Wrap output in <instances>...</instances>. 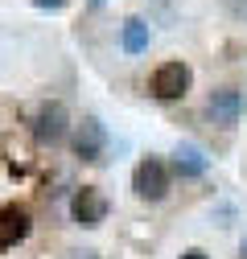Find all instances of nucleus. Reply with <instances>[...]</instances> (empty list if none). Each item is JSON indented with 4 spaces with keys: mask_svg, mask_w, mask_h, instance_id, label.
<instances>
[{
    "mask_svg": "<svg viewBox=\"0 0 247 259\" xmlns=\"http://www.w3.org/2000/svg\"><path fill=\"white\" fill-rule=\"evenodd\" d=\"M132 189H136V198H144V202H161L165 193H169V169H165V160L161 156H144L140 165L132 169Z\"/></svg>",
    "mask_w": 247,
    "mask_h": 259,
    "instance_id": "obj_1",
    "label": "nucleus"
},
{
    "mask_svg": "<svg viewBox=\"0 0 247 259\" xmlns=\"http://www.w3.org/2000/svg\"><path fill=\"white\" fill-rule=\"evenodd\" d=\"M70 218L78 222V226H99L103 218H107V198L95 189V185H78L74 189V198H70Z\"/></svg>",
    "mask_w": 247,
    "mask_h": 259,
    "instance_id": "obj_2",
    "label": "nucleus"
},
{
    "mask_svg": "<svg viewBox=\"0 0 247 259\" xmlns=\"http://www.w3.org/2000/svg\"><path fill=\"white\" fill-rule=\"evenodd\" d=\"M206 115L219 123V127H235L239 115H243V91H239V87H219V91H210Z\"/></svg>",
    "mask_w": 247,
    "mask_h": 259,
    "instance_id": "obj_3",
    "label": "nucleus"
},
{
    "mask_svg": "<svg viewBox=\"0 0 247 259\" xmlns=\"http://www.w3.org/2000/svg\"><path fill=\"white\" fill-rule=\"evenodd\" d=\"M66 127H70V115H66V107H62L58 99H50V103L37 107V115H33V136H37L42 144H58L62 136H66Z\"/></svg>",
    "mask_w": 247,
    "mask_h": 259,
    "instance_id": "obj_4",
    "label": "nucleus"
},
{
    "mask_svg": "<svg viewBox=\"0 0 247 259\" xmlns=\"http://www.w3.org/2000/svg\"><path fill=\"white\" fill-rule=\"evenodd\" d=\"M152 95L157 99H181L185 91H190V66L185 62H165V66L152 70Z\"/></svg>",
    "mask_w": 247,
    "mask_h": 259,
    "instance_id": "obj_5",
    "label": "nucleus"
},
{
    "mask_svg": "<svg viewBox=\"0 0 247 259\" xmlns=\"http://www.w3.org/2000/svg\"><path fill=\"white\" fill-rule=\"evenodd\" d=\"M103 152H107V132H103V123L91 115V119H83L74 127V156L95 165V160H103Z\"/></svg>",
    "mask_w": 247,
    "mask_h": 259,
    "instance_id": "obj_6",
    "label": "nucleus"
},
{
    "mask_svg": "<svg viewBox=\"0 0 247 259\" xmlns=\"http://www.w3.org/2000/svg\"><path fill=\"white\" fill-rule=\"evenodd\" d=\"M29 235V210L25 206H0V251L17 247Z\"/></svg>",
    "mask_w": 247,
    "mask_h": 259,
    "instance_id": "obj_7",
    "label": "nucleus"
},
{
    "mask_svg": "<svg viewBox=\"0 0 247 259\" xmlns=\"http://www.w3.org/2000/svg\"><path fill=\"white\" fill-rule=\"evenodd\" d=\"M173 165H177L181 177H202V173H206V156H202V148H194V144H177Z\"/></svg>",
    "mask_w": 247,
    "mask_h": 259,
    "instance_id": "obj_8",
    "label": "nucleus"
},
{
    "mask_svg": "<svg viewBox=\"0 0 247 259\" xmlns=\"http://www.w3.org/2000/svg\"><path fill=\"white\" fill-rule=\"evenodd\" d=\"M124 50L128 54H144L148 50V25L140 21V17H132V21H124Z\"/></svg>",
    "mask_w": 247,
    "mask_h": 259,
    "instance_id": "obj_9",
    "label": "nucleus"
},
{
    "mask_svg": "<svg viewBox=\"0 0 247 259\" xmlns=\"http://www.w3.org/2000/svg\"><path fill=\"white\" fill-rule=\"evenodd\" d=\"M33 5H37V9H62L66 0H33Z\"/></svg>",
    "mask_w": 247,
    "mask_h": 259,
    "instance_id": "obj_10",
    "label": "nucleus"
},
{
    "mask_svg": "<svg viewBox=\"0 0 247 259\" xmlns=\"http://www.w3.org/2000/svg\"><path fill=\"white\" fill-rule=\"evenodd\" d=\"M181 259H206V251H198V247H190V251H185Z\"/></svg>",
    "mask_w": 247,
    "mask_h": 259,
    "instance_id": "obj_11",
    "label": "nucleus"
},
{
    "mask_svg": "<svg viewBox=\"0 0 247 259\" xmlns=\"http://www.w3.org/2000/svg\"><path fill=\"white\" fill-rule=\"evenodd\" d=\"M239 255H243V259H247V235H243V243H239Z\"/></svg>",
    "mask_w": 247,
    "mask_h": 259,
    "instance_id": "obj_12",
    "label": "nucleus"
},
{
    "mask_svg": "<svg viewBox=\"0 0 247 259\" xmlns=\"http://www.w3.org/2000/svg\"><path fill=\"white\" fill-rule=\"evenodd\" d=\"M239 13H247V0H243V5H239Z\"/></svg>",
    "mask_w": 247,
    "mask_h": 259,
    "instance_id": "obj_13",
    "label": "nucleus"
},
{
    "mask_svg": "<svg viewBox=\"0 0 247 259\" xmlns=\"http://www.w3.org/2000/svg\"><path fill=\"white\" fill-rule=\"evenodd\" d=\"M91 5H103V0H91Z\"/></svg>",
    "mask_w": 247,
    "mask_h": 259,
    "instance_id": "obj_14",
    "label": "nucleus"
}]
</instances>
